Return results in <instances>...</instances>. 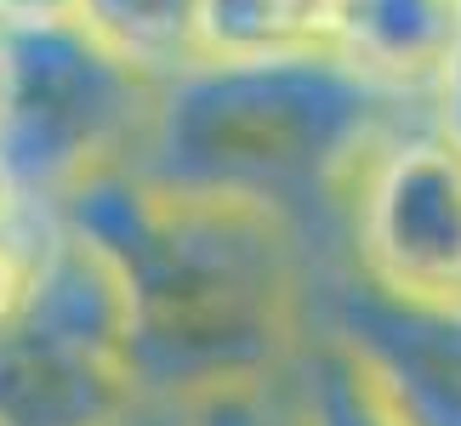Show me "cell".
<instances>
[{
	"label": "cell",
	"instance_id": "obj_3",
	"mask_svg": "<svg viewBox=\"0 0 461 426\" xmlns=\"http://www.w3.org/2000/svg\"><path fill=\"white\" fill-rule=\"evenodd\" d=\"M154 92L86 29H0V200L51 210L80 176L137 165Z\"/></svg>",
	"mask_w": 461,
	"mask_h": 426
},
{
	"label": "cell",
	"instance_id": "obj_6",
	"mask_svg": "<svg viewBox=\"0 0 461 426\" xmlns=\"http://www.w3.org/2000/svg\"><path fill=\"white\" fill-rule=\"evenodd\" d=\"M137 398L126 364L0 330V426H114Z\"/></svg>",
	"mask_w": 461,
	"mask_h": 426
},
{
	"label": "cell",
	"instance_id": "obj_5",
	"mask_svg": "<svg viewBox=\"0 0 461 426\" xmlns=\"http://www.w3.org/2000/svg\"><path fill=\"white\" fill-rule=\"evenodd\" d=\"M330 51L399 109L445 114L461 75V0H342Z\"/></svg>",
	"mask_w": 461,
	"mask_h": 426
},
{
	"label": "cell",
	"instance_id": "obj_4",
	"mask_svg": "<svg viewBox=\"0 0 461 426\" xmlns=\"http://www.w3.org/2000/svg\"><path fill=\"white\" fill-rule=\"evenodd\" d=\"M348 268L387 296L461 307V131L411 120L365 154L348 188Z\"/></svg>",
	"mask_w": 461,
	"mask_h": 426
},
{
	"label": "cell",
	"instance_id": "obj_11",
	"mask_svg": "<svg viewBox=\"0 0 461 426\" xmlns=\"http://www.w3.org/2000/svg\"><path fill=\"white\" fill-rule=\"evenodd\" d=\"M0 29H80V0H0Z\"/></svg>",
	"mask_w": 461,
	"mask_h": 426
},
{
	"label": "cell",
	"instance_id": "obj_8",
	"mask_svg": "<svg viewBox=\"0 0 461 426\" xmlns=\"http://www.w3.org/2000/svg\"><path fill=\"white\" fill-rule=\"evenodd\" d=\"M80 29L149 80L200 63V0H80Z\"/></svg>",
	"mask_w": 461,
	"mask_h": 426
},
{
	"label": "cell",
	"instance_id": "obj_2",
	"mask_svg": "<svg viewBox=\"0 0 461 426\" xmlns=\"http://www.w3.org/2000/svg\"><path fill=\"white\" fill-rule=\"evenodd\" d=\"M399 114L330 46L188 63L159 80L137 165L159 182L240 193L303 222L308 205L348 210L365 154Z\"/></svg>",
	"mask_w": 461,
	"mask_h": 426
},
{
	"label": "cell",
	"instance_id": "obj_9",
	"mask_svg": "<svg viewBox=\"0 0 461 426\" xmlns=\"http://www.w3.org/2000/svg\"><path fill=\"white\" fill-rule=\"evenodd\" d=\"M342 0H200V63L330 46Z\"/></svg>",
	"mask_w": 461,
	"mask_h": 426
},
{
	"label": "cell",
	"instance_id": "obj_10",
	"mask_svg": "<svg viewBox=\"0 0 461 426\" xmlns=\"http://www.w3.org/2000/svg\"><path fill=\"white\" fill-rule=\"evenodd\" d=\"M46 210H23L0 200V330L17 318L29 290V262H34V234H41Z\"/></svg>",
	"mask_w": 461,
	"mask_h": 426
},
{
	"label": "cell",
	"instance_id": "obj_7",
	"mask_svg": "<svg viewBox=\"0 0 461 426\" xmlns=\"http://www.w3.org/2000/svg\"><path fill=\"white\" fill-rule=\"evenodd\" d=\"M291 376L303 393L308 426H421L399 381L330 324L308 318L303 347L291 352Z\"/></svg>",
	"mask_w": 461,
	"mask_h": 426
},
{
	"label": "cell",
	"instance_id": "obj_12",
	"mask_svg": "<svg viewBox=\"0 0 461 426\" xmlns=\"http://www.w3.org/2000/svg\"><path fill=\"white\" fill-rule=\"evenodd\" d=\"M114 426H188V404L183 398H137Z\"/></svg>",
	"mask_w": 461,
	"mask_h": 426
},
{
	"label": "cell",
	"instance_id": "obj_1",
	"mask_svg": "<svg viewBox=\"0 0 461 426\" xmlns=\"http://www.w3.org/2000/svg\"><path fill=\"white\" fill-rule=\"evenodd\" d=\"M51 217L109 251L126 273V369L143 398H211L274 381L308 335L313 239L285 210L103 165Z\"/></svg>",
	"mask_w": 461,
	"mask_h": 426
}]
</instances>
